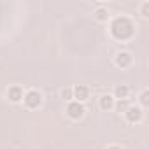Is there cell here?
Wrapping results in <instances>:
<instances>
[{
	"instance_id": "2",
	"label": "cell",
	"mask_w": 149,
	"mask_h": 149,
	"mask_svg": "<svg viewBox=\"0 0 149 149\" xmlns=\"http://www.w3.org/2000/svg\"><path fill=\"white\" fill-rule=\"evenodd\" d=\"M21 102L26 109H37L42 104V95H40L39 90H28V91H25Z\"/></svg>"
},
{
	"instance_id": "3",
	"label": "cell",
	"mask_w": 149,
	"mask_h": 149,
	"mask_svg": "<svg viewBox=\"0 0 149 149\" xmlns=\"http://www.w3.org/2000/svg\"><path fill=\"white\" fill-rule=\"evenodd\" d=\"M65 112H67V116H68L70 119H81V118L84 116L86 109H84V105H83L81 102L70 100V102L67 104V107H65Z\"/></svg>"
},
{
	"instance_id": "12",
	"label": "cell",
	"mask_w": 149,
	"mask_h": 149,
	"mask_svg": "<svg viewBox=\"0 0 149 149\" xmlns=\"http://www.w3.org/2000/svg\"><path fill=\"white\" fill-rule=\"evenodd\" d=\"M140 14H142L144 18L149 16V0H144V2L140 4Z\"/></svg>"
},
{
	"instance_id": "1",
	"label": "cell",
	"mask_w": 149,
	"mask_h": 149,
	"mask_svg": "<svg viewBox=\"0 0 149 149\" xmlns=\"http://www.w3.org/2000/svg\"><path fill=\"white\" fill-rule=\"evenodd\" d=\"M118 30H121V33L118 35V39L125 40V39L132 37V33H133V25H132V21H130L126 16H118V18H114V21H112L111 32L116 33Z\"/></svg>"
},
{
	"instance_id": "8",
	"label": "cell",
	"mask_w": 149,
	"mask_h": 149,
	"mask_svg": "<svg viewBox=\"0 0 149 149\" xmlns=\"http://www.w3.org/2000/svg\"><path fill=\"white\" fill-rule=\"evenodd\" d=\"M98 104H100V109H104V111H111V109H114L116 98H114L111 93H104V95L98 98Z\"/></svg>"
},
{
	"instance_id": "9",
	"label": "cell",
	"mask_w": 149,
	"mask_h": 149,
	"mask_svg": "<svg viewBox=\"0 0 149 149\" xmlns=\"http://www.w3.org/2000/svg\"><path fill=\"white\" fill-rule=\"evenodd\" d=\"M128 95H130V88H128L126 84H116V86H114V93H112V97H114V98L126 100V98H128Z\"/></svg>"
},
{
	"instance_id": "4",
	"label": "cell",
	"mask_w": 149,
	"mask_h": 149,
	"mask_svg": "<svg viewBox=\"0 0 149 149\" xmlns=\"http://www.w3.org/2000/svg\"><path fill=\"white\" fill-rule=\"evenodd\" d=\"M132 61H133V56L128 51H118L114 54V65L119 68H128L132 65Z\"/></svg>"
},
{
	"instance_id": "11",
	"label": "cell",
	"mask_w": 149,
	"mask_h": 149,
	"mask_svg": "<svg viewBox=\"0 0 149 149\" xmlns=\"http://www.w3.org/2000/svg\"><path fill=\"white\" fill-rule=\"evenodd\" d=\"M139 102H140L142 107H147V105H149V90H142V91H140Z\"/></svg>"
},
{
	"instance_id": "13",
	"label": "cell",
	"mask_w": 149,
	"mask_h": 149,
	"mask_svg": "<svg viewBox=\"0 0 149 149\" xmlns=\"http://www.w3.org/2000/svg\"><path fill=\"white\" fill-rule=\"evenodd\" d=\"M61 97L65 98V100H74V95H72V88H63L61 90Z\"/></svg>"
},
{
	"instance_id": "10",
	"label": "cell",
	"mask_w": 149,
	"mask_h": 149,
	"mask_svg": "<svg viewBox=\"0 0 149 149\" xmlns=\"http://www.w3.org/2000/svg\"><path fill=\"white\" fill-rule=\"evenodd\" d=\"M93 14H95V18H97L98 21H105V19L109 18V11H107V7H104V6H98Z\"/></svg>"
},
{
	"instance_id": "7",
	"label": "cell",
	"mask_w": 149,
	"mask_h": 149,
	"mask_svg": "<svg viewBox=\"0 0 149 149\" xmlns=\"http://www.w3.org/2000/svg\"><path fill=\"white\" fill-rule=\"evenodd\" d=\"M72 95H74V100H77V102L83 104L90 97V88L86 84H76V86L72 88Z\"/></svg>"
},
{
	"instance_id": "14",
	"label": "cell",
	"mask_w": 149,
	"mask_h": 149,
	"mask_svg": "<svg viewBox=\"0 0 149 149\" xmlns=\"http://www.w3.org/2000/svg\"><path fill=\"white\" fill-rule=\"evenodd\" d=\"M107 149H123V147H119V146H109Z\"/></svg>"
},
{
	"instance_id": "6",
	"label": "cell",
	"mask_w": 149,
	"mask_h": 149,
	"mask_svg": "<svg viewBox=\"0 0 149 149\" xmlns=\"http://www.w3.org/2000/svg\"><path fill=\"white\" fill-rule=\"evenodd\" d=\"M23 95H25V91H23V88H21L19 84H13V86H9L7 91H6V97H7L13 104L21 102V100H23Z\"/></svg>"
},
{
	"instance_id": "5",
	"label": "cell",
	"mask_w": 149,
	"mask_h": 149,
	"mask_svg": "<svg viewBox=\"0 0 149 149\" xmlns=\"http://www.w3.org/2000/svg\"><path fill=\"white\" fill-rule=\"evenodd\" d=\"M142 116H144V112H142V107H139V105H130L125 111V118L128 123H139L142 119Z\"/></svg>"
}]
</instances>
